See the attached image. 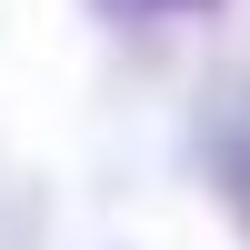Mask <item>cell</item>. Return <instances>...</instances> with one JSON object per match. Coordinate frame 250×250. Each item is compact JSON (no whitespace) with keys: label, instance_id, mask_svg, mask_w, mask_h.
<instances>
[{"label":"cell","instance_id":"6da1fadb","mask_svg":"<svg viewBox=\"0 0 250 250\" xmlns=\"http://www.w3.org/2000/svg\"><path fill=\"white\" fill-rule=\"evenodd\" d=\"M190 160H200V180H210L220 220L250 240V70L200 80V100H190Z\"/></svg>","mask_w":250,"mask_h":250},{"label":"cell","instance_id":"7a4b0ae2","mask_svg":"<svg viewBox=\"0 0 250 250\" xmlns=\"http://www.w3.org/2000/svg\"><path fill=\"white\" fill-rule=\"evenodd\" d=\"M90 20H110V30H140V20H150V0H90Z\"/></svg>","mask_w":250,"mask_h":250},{"label":"cell","instance_id":"3957f363","mask_svg":"<svg viewBox=\"0 0 250 250\" xmlns=\"http://www.w3.org/2000/svg\"><path fill=\"white\" fill-rule=\"evenodd\" d=\"M150 10H220V0H150Z\"/></svg>","mask_w":250,"mask_h":250}]
</instances>
